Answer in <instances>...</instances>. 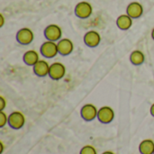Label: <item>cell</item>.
Masks as SVG:
<instances>
[{"label": "cell", "instance_id": "obj_1", "mask_svg": "<svg viewBox=\"0 0 154 154\" xmlns=\"http://www.w3.org/2000/svg\"><path fill=\"white\" fill-rule=\"evenodd\" d=\"M93 13V7L90 3L87 1H81L75 6V14L81 19L88 18Z\"/></svg>", "mask_w": 154, "mask_h": 154}, {"label": "cell", "instance_id": "obj_2", "mask_svg": "<svg viewBox=\"0 0 154 154\" xmlns=\"http://www.w3.org/2000/svg\"><path fill=\"white\" fill-rule=\"evenodd\" d=\"M25 124V117L23 113L19 111L12 112L8 116V125L14 130L21 129Z\"/></svg>", "mask_w": 154, "mask_h": 154}, {"label": "cell", "instance_id": "obj_3", "mask_svg": "<svg viewBox=\"0 0 154 154\" xmlns=\"http://www.w3.org/2000/svg\"><path fill=\"white\" fill-rule=\"evenodd\" d=\"M62 31L58 24H50L44 30V36L48 41L57 42L61 39Z\"/></svg>", "mask_w": 154, "mask_h": 154}, {"label": "cell", "instance_id": "obj_4", "mask_svg": "<svg viewBox=\"0 0 154 154\" xmlns=\"http://www.w3.org/2000/svg\"><path fill=\"white\" fill-rule=\"evenodd\" d=\"M41 53L46 57V58H54L58 53V45L55 42H51V41H46L45 42H43L41 46Z\"/></svg>", "mask_w": 154, "mask_h": 154}, {"label": "cell", "instance_id": "obj_5", "mask_svg": "<svg viewBox=\"0 0 154 154\" xmlns=\"http://www.w3.org/2000/svg\"><path fill=\"white\" fill-rule=\"evenodd\" d=\"M66 74V67L61 62H54L50 66L49 76L53 80L61 79Z\"/></svg>", "mask_w": 154, "mask_h": 154}, {"label": "cell", "instance_id": "obj_6", "mask_svg": "<svg viewBox=\"0 0 154 154\" xmlns=\"http://www.w3.org/2000/svg\"><path fill=\"white\" fill-rule=\"evenodd\" d=\"M34 38V34L32 31L29 28H22L16 33V40L22 45H28L30 44Z\"/></svg>", "mask_w": 154, "mask_h": 154}, {"label": "cell", "instance_id": "obj_7", "mask_svg": "<svg viewBox=\"0 0 154 154\" xmlns=\"http://www.w3.org/2000/svg\"><path fill=\"white\" fill-rule=\"evenodd\" d=\"M97 113L98 110L93 104H87L83 106L80 110L81 117L87 122H90L95 118H97Z\"/></svg>", "mask_w": 154, "mask_h": 154}, {"label": "cell", "instance_id": "obj_8", "mask_svg": "<svg viewBox=\"0 0 154 154\" xmlns=\"http://www.w3.org/2000/svg\"><path fill=\"white\" fill-rule=\"evenodd\" d=\"M115 118V112L114 110L107 106H102L100 109H98L97 113V119L102 124H109L111 123Z\"/></svg>", "mask_w": 154, "mask_h": 154}, {"label": "cell", "instance_id": "obj_9", "mask_svg": "<svg viewBox=\"0 0 154 154\" xmlns=\"http://www.w3.org/2000/svg\"><path fill=\"white\" fill-rule=\"evenodd\" d=\"M101 42V36L98 32L91 30L85 33L84 35V42L87 46L90 48H95L99 45Z\"/></svg>", "mask_w": 154, "mask_h": 154}, {"label": "cell", "instance_id": "obj_10", "mask_svg": "<svg viewBox=\"0 0 154 154\" xmlns=\"http://www.w3.org/2000/svg\"><path fill=\"white\" fill-rule=\"evenodd\" d=\"M58 51H59V53L62 56H67V55H69L73 50H74V44L72 42L71 40L68 39V38H63V39H60L58 43Z\"/></svg>", "mask_w": 154, "mask_h": 154}, {"label": "cell", "instance_id": "obj_11", "mask_svg": "<svg viewBox=\"0 0 154 154\" xmlns=\"http://www.w3.org/2000/svg\"><path fill=\"white\" fill-rule=\"evenodd\" d=\"M126 14L130 15L133 19H137L143 15V6L139 2H132L127 5Z\"/></svg>", "mask_w": 154, "mask_h": 154}, {"label": "cell", "instance_id": "obj_12", "mask_svg": "<svg viewBox=\"0 0 154 154\" xmlns=\"http://www.w3.org/2000/svg\"><path fill=\"white\" fill-rule=\"evenodd\" d=\"M50 66L51 65H49V63L46 60H40L38 62H36V64H34V66H32L33 72L38 77H45V76L49 75Z\"/></svg>", "mask_w": 154, "mask_h": 154}, {"label": "cell", "instance_id": "obj_13", "mask_svg": "<svg viewBox=\"0 0 154 154\" xmlns=\"http://www.w3.org/2000/svg\"><path fill=\"white\" fill-rule=\"evenodd\" d=\"M116 25L118 26L119 29L123 31H126L130 29L133 25V18L128 15L127 14H121L118 16L116 19Z\"/></svg>", "mask_w": 154, "mask_h": 154}, {"label": "cell", "instance_id": "obj_14", "mask_svg": "<svg viewBox=\"0 0 154 154\" xmlns=\"http://www.w3.org/2000/svg\"><path fill=\"white\" fill-rule=\"evenodd\" d=\"M23 59L24 63L26 65H29V66H34V64H36V62H38L40 60L38 52L36 51H33V50L27 51L23 54Z\"/></svg>", "mask_w": 154, "mask_h": 154}, {"label": "cell", "instance_id": "obj_15", "mask_svg": "<svg viewBox=\"0 0 154 154\" xmlns=\"http://www.w3.org/2000/svg\"><path fill=\"white\" fill-rule=\"evenodd\" d=\"M139 152L141 154H153L154 142L151 139H146L141 142L139 145Z\"/></svg>", "mask_w": 154, "mask_h": 154}, {"label": "cell", "instance_id": "obj_16", "mask_svg": "<svg viewBox=\"0 0 154 154\" xmlns=\"http://www.w3.org/2000/svg\"><path fill=\"white\" fill-rule=\"evenodd\" d=\"M130 60L134 65H142L145 60V56L141 51H134L130 55Z\"/></svg>", "mask_w": 154, "mask_h": 154}, {"label": "cell", "instance_id": "obj_17", "mask_svg": "<svg viewBox=\"0 0 154 154\" xmlns=\"http://www.w3.org/2000/svg\"><path fill=\"white\" fill-rule=\"evenodd\" d=\"M79 154H97V150L94 148V146L86 145L81 148Z\"/></svg>", "mask_w": 154, "mask_h": 154}, {"label": "cell", "instance_id": "obj_18", "mask_svg": "<svg viewBox=\"0 0 154 154\" xmlns=\"http://www.w3.org/2000/svg\"><path fill=\"white\" fill-rule=\"evenodd\" d=\"M6 124H8V116L4 111H0V127L3 128Z\"/></svg>", "mask_w": 154, "mask_h": 154}, {"label": "cell", "instance_id": "obj_19", "mask_svg": "<svg viewBox=\"0 0 154 154\" xmlns=\"http://www.w3.org/2000/svg\"><path fill=\"white\" fill-rule=\"evenodd\" d=\"M5 106H6L5 99L4 98V97H0V111H4Z\"/></svg>", "mask_w": 154, "mask_h": 154}, {"label": "cell", "instance_id": "obj_20", "mask_svg": "<svg viewBox=\"0 0 154 154\" xmlns=\"http://www.w3.org/2000/svg\"><path fill=\"white\" fill-rule=\"evenodd\" d=\"M0 19H1V23H0V27H2L4 25V23H5V18H4V15L1 14H0Z\"/></svg>", "mask_w": 154, "mask_h": 154}, {"label": "cell", "instance_id": "obj_21", "mask_svg": "<svg viewBox=\"0 0 154 154\" xmlns=\"http://www.w3.org/2000/svg\"><path fill=\"white\" fill-rule=\"evenodd\" d=\"M150 111H151L152 116L154 117V103L152 105V106H151V110H150Z\"/></svg>", "mask_w": 154, "mask_h": 154}, {"label": "cell", "instance_id": "obj_22", "mask_svg": "<svg viewBox=\"0 0 154 154\" xmlns=\"http://www.w3.org/2000/svg\"><path fill=\"white\" fill-rule=\"evenodd\" d=\"M102 154H115L113 152H110V151H106V152H104Z\"/></svg>", "mask_w": 154, "mask_h": 154}, {"label": "cell", "instance_id": "obj_23", "mask_svg": "<svg viewBox=\"0 0 154 154\" xmlns=\"http://www.w3.org/2000/svg\"><path fill=\"white\" fill-rule=\"evenodd\" d=\"M0 145H1V152H0L2 153V152H4V145H3V143H1Z\"/></svg>", "mask_w": 154, "mask_h": 154}, {"label": "cell", "instance_id": "obj_24", "mask_svg": "<svg viewBox=\"0 0 154 154\" xmlns=\"http://www.w3.org/2000/svg\"><path fill=\"white\" fill-rule=\"evenodd\" d=\"M152 39L154 40V28H153V30L152 31Z\"/></svg>", "mask_w": 154, "mask_h": 154}, {"label": "cell", "instance_id": "obj_25", "mask_svg": "<svg viewBox=\"0 0 154 154\" xmlns=\"http://www.w3.org/2000/svg\"><path fill=\"white\" fill-rule=\"evenodd\" d=\"M153 154H154V152H153Z\"/></svg>", "mask_w": 154, "mask_h": 154}]
</instances>
